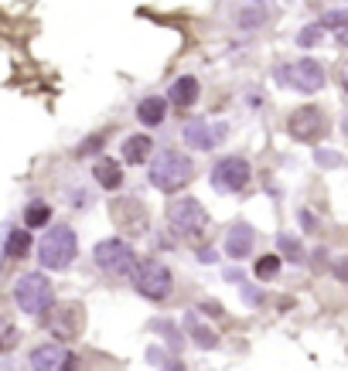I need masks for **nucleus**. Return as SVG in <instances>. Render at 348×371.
<instances>
[{
	"mask_svg": "<svg viewBox=\"0 0 348 371\" xmlns=\"http://www.w3.org/2000/svg\"><path fill=\"white\" fill-rule=\"evenodd\" d=\"M93 177L103 191H120V187H123V170H120V164L110 160V157H99V160H96Z\"/></svg>",
	"mask_w": 348,
	"mask_h": 371,
	"instance_id": "f3484780",
	"label": "nucleus"
},
{
	"mask_svg": "<svg viewBox=\"0 0 348 371\" xmlns=\"http://www.w3.org/2000/svg\"><path fill=\"white\" fill-rule=\"evenodd\" d=\"M76 256H79V235H76V229H68V225H51L41 235V242H38V263L48 273L68 269V266L76 263Z\"/></svg>",
	"mask_w": 348,
	"mask_h": 371,
	"instance_id": "f03ea898",
	"label": "nucleus"
},
{
	"mask_svg": "<svg viewBox=\"0 0 348 371\" xmlns=\"http://www.w3.org/2000/svg\"><path fill=\"white\" fill-rule=\"evenodd\" d=\"M317 164H332V167H334V164H342V160H338L334 154H324V150H317Z\"/></svg>",
	"mask_w": 348,
	"mask_h": 371,
	"instance_id": "c756f323",
	"label": "nucleus"
},
{
	"mask_svg": "<svg viewBox=\"0 0 348 371\" xmlns=\"http://www.w3.org/2000/svg\"><path fill=\"white\" fill-rule=\"evenodd\" d=\"M297 215H301V225H304V232H317V229H321V225H317V218L311 215V211H307V208H301V211H297Z\"/></svg>",
	"mask_w": 348,
	"mask_h": 371,
	"instance_id": "bb28decb",
	"label": "nucleus"
},
{
	"mask_svg": "<svg viewBox=\"0 0 348 371\" xmlns=\"http://www.w3.org/2000/svg\"><path fill=\"white\" fill-rule=\"evenodd\" d=\"M253 246H256V232L253 225H246V221H236L229 229V235H225V256L229 259H246L253 252Z\"/></svg>",
	"mask_w": 348,
	"mask_h": 371,
	"instance_id": "4468645a",
	"label": "nucleus"
},
{
	"mask_svg": "<svg viewBox=\"0 0 348 371\" xmlns=\"http://www.w3.org/2000/svg\"><path fill=\"white\" fill-rule=\"evenodd\" d=\"M195 177V160H191L185 150L178 147H164L158 154L150 157V184L164 191V194H174L188 184Z\"/></svg>",
	"mask_w": 348,
	"mask_h": 371,
	"instance_id": "f257e3e1",
	"label": "nucleus"
},
{
	"mask_svg": "<svg viewBox=\"0 0 348 371\" xmlns=\"http://www.w3.org/2000/svg\"><path fill=\"white\" fill-rule=\"evenodd\" d=\"M277 256H284V259H290V263H304V246H301V239H294L290 232H280L277 235Z\"/></svg>",
	"mask_w": 348,
	"mask_h": 371,
	"instance_id": "412c9836",
	"label": "nucleus"
},
{
	"mask_svg": "<svg viewBox=\"0 0 348 371\" xmlns=\"http://www.w3.org/2000/svg\"><path fill=\"white\" fill-rule=\"evenodd\" d=\"M198 99H202V82H198L195 75H178L171 82V89H168V103H171V106H178L181 113H185V109H191Z\"/></svg>",
	"mask_w": 348,
	"mask_h": 371,
	"instance_id": "f8f14e48",
	"label": "nucleus"
},
{
	"mask_svg": "<svg viewBox=\"0 0 348 371\" xmlns=\"http://www.w3.org/2000/svg\"><path fill=\"white\" fill-rule=\"evenodd\" d=\"M168 225L181 239H198L208 229V211L198 198H174L168 204Z\"/></svg>",
	"mask_w": 348,
	"mask_h": 371,
	"instance_id": "0eeeda50",
	"label": "nucleus"
},
{
	"mask_svg": "<svg viewBox=\"0 0 348 371\" xmlns=\"http://www.w3.org/2000/svg\"><path fill=\"white\" fill-rule=\"evenodd\" d=\"M158 330H160V334H164V338H168V344H171V348H178V344H181V338H174V327L168 324V320H160V324H158Z\"/></svg>",
	"mask_w": 348,
	"mask_h": 371,
	"instance_id": "cd10ccee",
	"label": "nucleus"
},
{
	"mask_svg": "<svg viewBox=\"0 0 348 371\" xmlns=\"http://www.w3.org/2000/svg\"><path fill=\"white\" fill-rule=\"evenodd\" d=\"M28 365H31V371H76L79 368V357L72 355L65 344L48 340V344H38L34 348Z\"/></svg>",
	"mask_w": 348,
	"mask_h": 371,
	"instance_id": "9d476101",
	"label": "nucleus"
},
{
	"mask_svg": "<svg viewBox=\"0 0 348 371\" xmlns=\"http://www.w3.org/2000/svg\"><path fill=\"white\" fill-rule=\"evenodd\" d=\"M51 221V204L48 202H31L24 208V229H48Z\"/></svg>",
	"mask_w": 348,
	"mask_h": 371,
	"instance_id": "aec40b11",
	"label": "nucleus"
},
{
	"mask_svg": "<svg viewBox=\"0 0 348 371\" xmlns=\"http://www.w3.org/2000/svg\"><path fill=\"white\" fill-rule=\"evenodd\" d=\"M14 303L28 317H45L55 303V286L45 273H24L14 283Z\"/></svg>",
	"mask_w": 348,
	"mask_h": 371,
	"instance_id": "7ed1b4c3",
	"label": "nucleus"
},
{
	"mask_svg": "<svg viewBox=\"0 0 348 371\" xmlns=\"http://www.w3.org/2000/svg\"><path fill=\"white\" fill-rule=\"evenodd\" d=\"M287 133L294 140H301V143H314L321 133H324V113L317 106H301L290 113V120H287Z\"/></svg>",
	"mask_w": 348,
	"mask_h": 371,
	"instance_id": "9b49d317",
	"label": "nucleus"
},
{
	"mask_svg": "<svg viewBox=\"0 0 348 371\" xmlns=\"http://www.w3.org/2000/svg\"><path fill=\"white\" fill-rule=\"evenodd\" d=\"M28 249H31V235H28V229H14V232L7 235L4 256H7V259H24Z\"/></svg>",
	"mask_w": 348,
	"mask_h": 371,
	"instance_id": "6ab92c4d",
	"label": "nucleus"
},
{
	"mask_svg": "<svg viewBox=\"0 0 348 371\" xmlns=\"http://www.w3.org/2000/svg\"><path fill=\"white\" fill-rule=\"evenodd\" d=\"M202 310H205L208 317H219V313H222V307H219V303H202Z\"/></svg>",
	"mask_w": 348,
	"mask_h": 371,
	"instance_id": "2f4dec72",
	"label": "nucleus"
},
{
	"mask_svg": "<svg viewBox=\"0 0 348 371\" xmlns=\"http://www.w3.org/2000/svg\"><path fill=\"white\" fill-rule=\"evenodd\" d=\"M321 28H338V31H345L348 28V11H332V14H324L317 21Z\"/></svg>",
	"mask_w": 348,
	"mask_h": 371,
	"instance_id": "a878e982",
	"label": "nucleus"
},
{
	"mask_svg": "<svg viewBox=\"0 0 348 371\" xmlns=\"http://www.w3.org/2000/svg\"><path fill=\"white\" fill-rule=\"evenodd\" d=\"M185 327L191 330V340H195L198 348H219V334H215V330H208V327L202 324L195 313H185Z\"/></svg>",
	"mask_w": 348,
	"mask_h": 371,
	"instance_id": "a211bd4d",
	"label": "nucleus"
},
{
	"mask_svg": "<svg viewBox=\"0 0 348 371\" xmlns=\"http://www.w3.org/2000/svg\"><path fill=\"white\" fill-rule=\"evenodd\" d=\"M93 263L113 279H130L140 259H137V252L127 239H103L93 249Z\"/></svg>",
	"mask_w": 348,
	"mask_h": 371,
	"instance_id": "39448f33",
	"label": "nucleus"
},
{
	"mask_svg": "<svg viewBox=\"0 0 348 371\" xmlns=\"http://www.w3.org/2000/svg\"><path fill=\"white\" fill-rule=\"evenodd\" d=\"M338 45H348V28L345 31H338Z\"/></svg>",
	"mask_w": 348,
	"mask_h": 371,
	"instance_id": "72a5a7b5",
	"label": "nucleus"
},
{
	"mask_svg": "<svg viewBox=\"0 0 348 371\" xmlns=\"http://www.w3.org/2000/svg\"><path fill=\"white\" fill-rule=\"evenodd\" d=\"M287 85H294L297 93L304 95H314L321 93V85H324V65L317 62V58H294V62H287V68L280 72Z\"/></svg>",
	"mask_w": 348,
	"mask_h": 371,
	"instance_id": "6e6552de",
	"label": "nucleus"
},
{
	"mask_svg": "<svg viewBox=\"0 0 348 371\" xmlns=\"http://www.w3.org/2000/svg\"><path fill=\"white\" fill-rule=\"evenodd\" d=\"M168 99L164 95H143L140 103H137V123L147 126V130H154V126H164L168 120Z\"/></svg>",
	"mask_w": 348,
	"mask_h": 371,
	"instance_id": "2eb2a0df",
	"label": "nucleus"
},
{
	"mask_svg": "<svg viewBox=\"0 0 348 371\" xmlns=\"http://www.w3.org/2000/svg\"><path fill=\"white\" fill-rule=\"evenodd\" d=\"M120 154H123V164H130V167H140V164H147V160L154 157V140L147 137V133H133V137L123 140Z\"/></svg>",
	"mask_w": 348,
	"mask_h": 371,
	"instance_id": "dca6fc26",
	"label": "nucleus"
},
{
	"mask_svg": "<svg viewBox=\"0 0 348 371\" xmlns=\"http://www.w3.org/2000/svg\"><path fill=\"white\" fill-rule=\"evenodd\" d=\"M280 273V256L277 252H270V256H263V259H256V279H273Z\"/></svg>",
	"mask_w": 348,
	"mask_h": 371,
	"instance_id": "b1692460",
	"label": "nucleus"
},
{
	"mask_svg": "<svg viewBox=\"0 0 348 371\" xmlns=\"http://www.w3.org/2000/svg\"><path fill=\"white\" fill-rule=\"evenodd\" d=\"M267 17L270 14L260 7V4H256V7H242V11H239L236 24L242 28V31H256V28H263V24H267Z\"/></svg>",
	"mask_w": 348,
	"mask_h": 371,
	"instance_id": "4be33fe9",
	"label": "nucleus"
},
{
	"mask_svg": "<svg viewBox=\"0 0 348 371\" xmlns=\"http://www.w3.org/2000/svg\"><path fill=\"white\" fill-rule=\"evenodd\" d=\"M113 215H116V221H120L127 232H133V235L147 232V211H143L140 198H120L116 208H113Z\"/></svg>",
	"mask_w": 348,
	"mask_h": 371,
	"instance_id": "ddd939ff",
	"label": "nucleus"
},
{
	"mask_svg": "<svg viewBox=\"0 0 348 371\" xmlns=\"http://www.w3.org/2000/svg\"><path fill=\"white\" fill-rule=\"evenodd\" d=\"M198 259H202V263H219L215 249H202V252H198Z\"/></svg>",
	"mask_w": 348,
	"mask_h": 371,
	"instance_id": "7c9ffc66",
	"label": "nucleus"
},
{
	"mask_svg": "<svg viewBox=\"0 0 348 371\" xmlns=\"http://www.w3.org/2000/svg\"><path fill=\"white\" fill-rule=\"evenodd\" d=\"M160 371H185V365H181L178 357H168V361L160 365Z\"/></svg>",
	"mask_w": 348,
	"mask_h": 371,
	"instance_id": "c85d7f7f",
	"label": "nucleus"
},
{
	"mask_svg": "<svg viewBox=\"0 0 348 371\" xmlns=\"http://www.w3.org/2000/svg\"><path fill=\"white\" fill-rule=\"evenodd\" d=\"M250 181H253V164L239 154L219 157L212 164V170H208V184L215 191H222V194H239V191L250 187Z\"/></svg>",
	"mask_w": 348,
	"mask_h": 371,
	"instance_id": "423d86ee",
	"label": "nucleus"
},
{
	"mask_svg": "<svg viewBox=\"0 0 348 371\" xmlns=\"http://www.w3.org/2000/svg\"><path fill=\"white\" fill-rule=\"evenodd\" d=\"M130 283H133V290H137L143 300H150V303H164V300L174 293V276L160 259H140L137 269H133V276H130Z\"/></svg>",
	"mask_w": 348,
	"mask_h": 371,
	"instance_id": "20e7f679",
	"label": "nucleus"
},
{
	"mask_svg": "<svg viewBox=\"0 0 348 371\" xmlns=\"http://www.w3.org/2000/svg\"><path fill=\"white\" fill-rule=\"evenodd\" d=\"M321 38H324V28H321V24H304L301 31H297V38H294V41H297V48H304V51H311V48H317L321 45Z\"/></svg>",
	"mask_w": 348,
	"mask_h": 371,
	"instance_id": "5701e85b",
	"label": "nucleus"
},
{
	"mask_svg": "<svg viewBox=\"0 0 348 371\" xmlns=\"http://www.w3.org/2000/svg\"><path fill=\"white\" fill-rule=\"evenodd\" d=\"M17 338H21V334H17V327L11 324V320H4V317H0V351H11V348L17 344Z\"/></svg>",
	"mask_w": 348,
	"mask_h": 371,
	"instance_id": "393cba45",
	"label": "nucleus"
},
{
	"mask_svg": "<svg viewBox=\"0 0 348 371\" xmlns=\"http://www.w3.org/2000/svg\"><path fill=\"white\" fill-rule=\"evenodd\" d=\"M345 133H348V120H345Z\"/></svg>",
	"mask_w": 348,
	"mask_h": 371,
	"instance_id": "f704fd0d",
	"label": "nucleus"
},
{
	"mask_svg": "<svg viewBox=\"0 0 348 371\" xmlns=\"http://www.w3.org/2000/svg\"><path fill=\"white\" fill-rule=\"evenodd\" d=\"M342 85H345V95H348V65L342 68Z\"/></svg>",
	"mask_w": 348,
	"mask_h": 371,
	"instance_id": "473e14b6",
	"label": "nucleus"
},
{
	"mask_svg": "<svg viewBox=\"0 0 348 371\" xmlns=\"http://www.w3.org/2000/svg\"><path fill=\"white\" fill-rule=\"evenodd\" d=\"M229 137V126L225 123H208V120H188V123L181 126V143L191 147V150H215L222 140Z\"/></svg>",
	"mask_w": 348,
	"mask_h": 371,
	"instance_id": "1a4fd4ad",
	"label": "nucleus"
}]
</instances>
